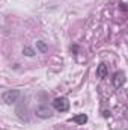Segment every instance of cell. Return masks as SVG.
<instances>
[{"mask_svg":"<svg viewBox=\"0 0 128 130\" xmlns=\"http://www.w3.org/2000/svg\"><path fill=\"white\" fill-rule=\"evenodd\" d=\"M2 98L6 104H12V103H17L18 98H20V91L18 89H9V91H5L2 94Z\"/></svg>","mask_w":128,"mask_h":130,"instance_id":"6da1fadb","label":"cell"},{"mask_svg":"<svg viewBox=\"0 0 128 130\" xmlns=\"http://www.w3.org/2000/svg\"><path fill=\"white\" fill-rule=\"evenodd\" d=\"M53 107L57 112H68L69 110V101L66 97H57L53 100Z\"/></svg>","mask_w":128,"mask_h":130,"instance_id":"7a4b0ae2","label":"cell"},{"mask_svg":"<svg viewBox=\"0 0 128 130\" xmlns=\"http://www.w3.org/2000/svg\"><path fill=\"white\" fill-rule=\"evenodd\" d=\"M125 80H127V77H125V73H124V71H116V73L113 74V77H112L113 86H115L116 89H119L121 86H124Z\"/></svg>","mask_w":128,"mask_h":130,"instance_id":"3957f363","label":"cell"},{"mask_svg":"<svg viewBox=\"0 0 128 130\" xmlns=\"http://www.w3.org/2000/svg\"><path fill=\"white\" fill-rule=\"evenodd\" d=\"M35 113H36V117H39V118H50L53 113H51V109L48 107V106H36V109H35Z\"/></svg>","mask_w":128,"mask_h":130,"instance_id":"277c9868","label":"cell"},{"mask_svg":"<svg viewBox=\"0 0 128 130\" xmlns=\"http://www.w3.org/2000/svg\"><path fill=\"white\" fill-rule=\"evenodd\" d=\"M107 74H109V68L105 64H99L96 67V77L104 79V77H107Z\"/></svg>","mask_w":128,"mask_h":130,"instance_id":"5b68a950","label":"cell"},{"mask_svg":"<svg viewBox=\"0 0 128 130\" xmlns=\"http://www.w3.org/2000/svg\"><path fill=\"white\" fill-rule=\"evenodd\" d=\"M72 121H74L75 124H78V126H83V124H86V123H88V115H86V113L74 115V117H72Z\"/></svg>","mask_w":128,"mask_h":130,"instance_id":"8992f818","label":"cell"},{"mask_svg":"<svg viewBox=\"0 0 128 130\" xmlns=\"http://www.w3.org/2000/svg\"><path fill=\"white\" fill-rule=\"evenodd\" d=\"M17 115H18V118H20V120H23V121H29L26 106H24V107H23V106H18V107H17Z\"/></svg>","mask_w":128,"mask_h":130,"instance_id":"52a82bcc","label":"cell"},{"mask_svg":"<svg viewBox=\"0 0 128 130\" xmlns=\"http://www.w3.org/2000/svg\"><path fill=\"white\" fill-rule=\"evenodd\" d=\"M36 48H38V50H39L41 53H45L48 47H47V44H45V42H44L42 39H39V41H36Z\"/></svg>","mask_w":128,"mask_h":130,"instance_id":"ba28073f","label":"cell"},{"mask_svg":"<svg viewBox=\"0 0 128 130\" xmlns=\"http://www.w3.org/2000/svg\"><path fill=\"white\" fill-rule=\"evenodd\" d=\"M23 53H24L26 56H33V55H35V50H33L32 47H29V45H26V47L23 48Z\"/></svg>","mask_w":128,"mask_h":130,"instance_id":"9c48e42d","label":"cell"}]
</instances>
